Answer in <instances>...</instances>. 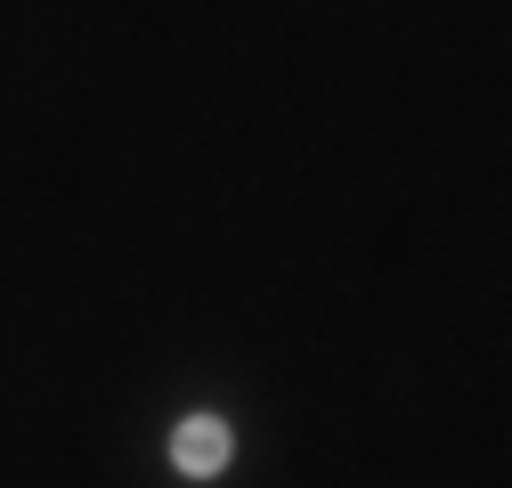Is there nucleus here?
I'll return each mask as SVG.
<instances>
[{"label":"nucleus","mask_w":512,"mask_h":488,"mask_svg":"<svg viewBox=\"0 0 512 488\" xmlns=\"http://www.w3.org/2000/svg\"><path fill=\"white\" fill-rule=\"evenodd\" d=\"M171 456H179V472H220L228 464V423L220 415H187L171 432Z\"/></svg>","instance_id":"1"}]
</instances>
